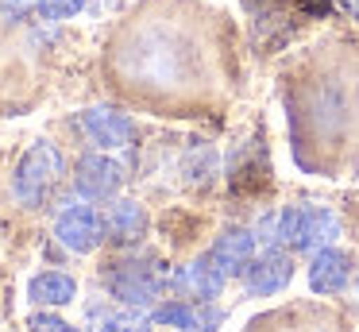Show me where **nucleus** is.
<instances>
[{
    "label": "nucleus",
    "instance_id": "nucleus-7",
    "mask_svg": "<svg viewBox=\"0 0 359 332\" xmlns=\"http://www.w3.org/2000/svg\"><path fill=\"white\" fill-rule=\"evenodd\" d=\"M224 282L228 274L217 267L212 255H201V259L186 263V267H178L170 274V290L182 301H217L224 293Z\"/></svg>",
    "mask_w": 359,
    "mask_h": 332
},
{
    "label": "nucleus",
    "instance_id": "nucleus-5",
    "mask_svg": "<svg viewBox=\"0 0 359 332\" xmlns=\"http://www.w3.org/2000/svg\"><path fill=\"white\" fill-rule=\"evenodd\" d=\"M290 278H294V263L286 247H259L255 259L243 267V286L251 298H274L290 286Z\"/></svg>",
    "mask_w": 359,
    "mask_h": 332
},
{
    "label": "nucleus",
    "instance_id": "nucleus-16",
    "mask_svg": "<svg viewBox=\"0 0 359 332\" xmlns=\"http://www.w3.org/2000/svg\"><path fill=\"white\" fill-rule=\"evenodd\" d=\"M151 324H155V317H151L147 309H128L124 305V313L104 317L97 332H151Z\"/></svg>",
    "mask_w": 359,
    "mask_h": 332
},
{
    "label": "nucleus",
    "instance_id": "nucleus-15",
    "mask_svg": "<svg viewBox=\"0 0 359 332\" xmlns=\"http://www.w3.org/2000/svg\"><path fill=\"white\" fill-rule=\"evenodd\" d=\"M182 174H186V182L194 185V190H205V185H212V178H217V151L212 147H194V151L186 154V162H182Z\"/></svg>",
    "mask_w": 359,
    "mask_h": 332
},
{
    "label": "nucleus",
    "instance_id": "nucleus-20",
    "mask_svg": "<svg viewBox=\"0 0 359 332\" xmlns=\"http://www.w3.org/2000/svg\"><path fill=\"white\" fill-rule=\"evenodd\" d=\"M16 4H24V0H16Z\"/></svg>",
    "mask_w": 359,
    "mask_h": 332
},
{
    "label": "nucleus",
    "instance_id": "nucleus-2",
    "mask_svg": "<svg viewBox=\"0 0 359 332\" xmlns=\"http://www.w3.org/2000/svg\"><path fill=\"white\" fill-rule=\"evenodd\" d=\"M340 236V216L325 205H286L278 213V239L286 251L317 255L336 244Z\"/></svg>",
    "mask_w": 359,
    "mask_h": 332
},
{
    "label": "nucleus",
    "instance_id": "nucleus-18",
    "mask_svg": "<svg viewBox=\"0 0 359 332\" xmlns=\"http://www.w3.org/2000/svg\"><path fill=\"white\" fill-rule=\"evenodd\" d=\"M32 332H81V328H74L70 321H62L55 313H39V317H32Z\"/></svg>",
    "mask_w": 359,
    "mask_h": 332
},
{
    "label": "nucleus",
    "instance_id": "nucleus-10",
    "mask_svg": "<svg viewBox=\"0 0 359 332\" xmlns=\"http://www.w3.org/2000/svg\"><path fill=\"white\" fill-rule=\"evenodd\" d=\"M81 128H86V135L93 139L101 151H124V147L135 143V124L128 120L124 112H116V108H86L81 112Z\"/></svg>",
    "mask_w": 359,
    "mask_h": 332
},
{
    "label": "nucleus",
    "instance_id": "nucleus-17",
    "mask_svg": "<svg viewBox=\"0 0 359 332\" xmlns=\"http://www.w3.org/2000/svg\"><path fill=\"white\" fill-rule=\"evenodd\" d=\"M81 8H86V0H39V12L47 15V20H70Z\"/></svg>",
    "mask_w": 359,
    "mask_h": 332
},
{
    "label": "nucleus",
    "instance_id": "nucleus-8",
    "mask_svg": "<svg viewBox=\"0 0 359 332\" xmlns=\"http://www.w3.org/2000/svg\"><path fill=\"white\" fill-rule=\"evenodd\" d=\"M151 317H155V324L182 332H217L224 324V309L217 301H158Z\"/></svg>",
    "mask_w": 359,
    "mask_h": 332
},
{
    "label": "nucleus",
    "instance_id": "nucleus-11",
    "mask_svg": "<svg viewBox=\"0 0 359 332\" xmlns=\"http://www.w3.org/2000/svg\"><path fill=\"white\" fill-rule=\"evenodd\" d=\"M351 255L340 251V247H325V251L313 255L309 263V286L313 293H320V298H336V293L348 290L351 282Z\"/></svg>",
    "mask_w": 359,
    "mask_h": 332
},
{
    "label": "nucleus",
    "instance_id": "nucleus-9",
    "mask_svg": "<svg viewBox=\"0 0 359 332\" xmlns=\"http://www.w3.org/2000/svg\"><path fill=\"white\" fill-rule=\"evenodd\" d=\"M248 332H348L336 317L317 313V309L302 305V309H278V313H263L248 324Z\"/></svg>",
    "mask_w": 359,
    "mask_h": 332
},
{
    "label": "nucleus",
    "instance_id": "nucleus-12",
    "mask_svg": "<svg viewBox=\"0 0 359 332\" xmlns=\"http://www.w3.org/2000/svg\"><path fill=\"white\" fill-rule=\"evenodd\" d=\"M255 251H259L255 232H248V228H224L217 239H212V247H209V255L217 259V267L224 270L228 278L243 274V267L255 259Z\"/></svg>",
    "mask_w": 359,
    "mask_h": 332
},
{
    "label": "nucleus",
    "instance_id": "nucleus-4",
    "mask_svg": "<svg viewBox=\"0 0 359 332\" xmlns=\"http://www.w3.org/2000/svg\"><path fill=\"white\" fill-rule=\"evenodd\" d=\"M55 236H58V244H62L66 251H74V255H89L109 239L104 236V216L97 213L86 197L74 201V205H66L62 213H58Z\"/></svg>",
    "mask_w": 359,
    "mask_h": 332
},
{
    "label": "nucleus",
    "instance_id": "nucleus-13",
    "mask_svg": "<svg viewBox=\"0 0 359 332\" xmlns=\"http://www.w3.org/2000/svg\"><path fill=\"white\" fill-rule=\"evenodd\" d=\"M104 236L112 244H140L147 236V208L140 201H128V197L112 201L104 208Z\"/></svg>",
    "mask_w": 359,
    "mask_h": 332
},
{
    "label": "nucleus",
    "instance_id": "nucleus-19",
    "mask_svg": "<svg viewBox=\"0 0 359 332\" xmlns=\"http://www.w3.org/2000/svg\"><path fill=\"white\" fill-rule=\"evenodd\" d=\"M340 4H344V12H348V15H355V20H359V0H340Z\"/></svg>",
    "mask_w": 359,
    "mask_h": 332
},
{
    "label": "nucleus",
    "instance_id": "nucleus-3",
    "mask_svg": "<svg viewBox=\"0 0 359 332\" xmlns=\"http://www.w3.org/2000/svg\"><path fill=\"white\" fill-rule=\"evenodd\" d=\"M66 174V159L55 143H32L27 154L20 159L16 174H12V193H16L20 205L39 208L47 201V193L62 182Z\"/></svg>",
    "mask_w": 359,
    "mask_h": 332
},
{
    "label": "nucleus",
    "instance_id": "nucleus-6",
    "mask_svg": "<svg viewBox=\"0 0 359 332\" xmlns=\"http://www.w3.org/2000/svg\"><path fill=\"white\" fill-rule=\"evenodd\" d=\"M124 185V166L109 154H81L74 166V190L86 201H112Z\"/></svg>",
    "mask_w": 359,
    "mask_h": 332
},
{
    "label": "nucleus",
    "instance_id": "nucleus-14",
    "mask_svg": "<svg viewBox=\"0 0 359 332\" xmlns=\"http://www.w3.org/2000/svg\"><path fill=\"white\" fill-rule=\"evenodd\" d=\"M27 298L35 305H47V309H62L78 298V282H74L66 270H43L27 282Z\"/></svg>",
    "mask_w": 359,
    "mask_h": 332
},
{
    "label": "nucleus",
    "instance_id": "nucleus-1",
    "mask_svg": "<svg viewBox=\"0 0 359 332\" xmlns=\"http://www.w3.org/2000/svg\"><path fill=\"white\" fill-rule=\"evenodd\" d=\"M104 286H109V293L120 305L155 309L158 298L170 290V274H166V267L155 259H120V263H109Z\"/></svg>",
    "mask_w": 359,
    "mask_h": 332
}]
</instances>
